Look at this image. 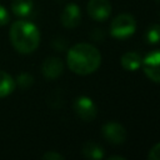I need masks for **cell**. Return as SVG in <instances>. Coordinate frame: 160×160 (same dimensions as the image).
Masks as SVG:
<instances>
[{
  "label": "cell",
  "instance_id": "6da1fadb",
  "mask_svg": "<svg viewBox=\"0 0 160 160\" xmlns=\"http://www.w3.org/2000/svg\"><path fill=\"white\" fill-rule=\"evenodd\" d=\"M66 64L74 74L89 75L95 72L101 65V54L95 46L80 42L69 49Z\"/></svg>",
  "mask_w": 160,
  "mask_h": 160
},
{
  "label": "cell",
  "instance_id": "7a4b0ae2",
  "mask_svg": "<svg viewBox=\"0 0 160 160\" xmlns=\"http://www.w3.org/2000/svg\"><path fill=\"white\" fill-rule=\"evenodd\" d=\"M9 38L12 48L20 54H31L40 44V31L38 26L28 20H16L12 22Z\"/></svg>",
  "mask_w": 160,
  "mask_h": 160
},
{
  "label": "cell",
  "instance_id": "3957f363",
  "mask_svg": "<svg viewBox=\"0 0 160 160\" xmlns=\"http://www.w3.org/2000/svg\"><path fill=\"white\" fill-rule=\"evenodd\" d=\"M136 30V20L130 14L118 15L110 24V35L115 39L124 40L134 35Z\"/></svg>",
  "mask_w": 160,
  "mask_h": 160
},
{
  "label": "cell",
  "instance_id": "277c9868",
  "mask_svg": "<svg viewBox=\"0 0 160 160\" xmlns=\"http://www.w3.org/2000/svg\"><path fill=\"white\" fill-rule=\"evenodd\" d=\"M72 109L79 119L85 122H91L98 115V106L91 98L81 95L78 96L72 102Z\"/></svg>",
  "mask_w": 160,
  "mask_h": 160
},
{
  "label": "cell",
  "instance_id": "5b68a950",
  "mask_svg": "<svg viewBox=\"0 0 160 160\" xmlns=\"http://www.w3.org/2000/svg\"><path fill=\"white\" fill-rule=\"evenodd\" d=\"M145 75L154 82L160 84V49L150 51L141 61Z\"/></svg>",
  "mask_w": 160,
  "mask_h": 160
},
{
  "label": "cell",
  "instance_id": "8992f818",
  "mask_svg": "<svg viewBox=\"0 0 160 160\" xmlns=\"http://www.w3.org/2000/svg\"><path fill=\"white\" fill-rule=\"evenodd\" d=\"M101 134L104 139L112 144V145H120L126 140V130L125 128L115 121H109L102 125L101 128Z\"/></svg>",
  "mask_w": 160,
  "mask_h": 160
},
{
  "label": "cell",
  "instance_id": "52a82bcc",
  "mask_svg": "<svg viewBox=\"0 0 160 160\" xmlns=\"http://www.w3.org/2000/svg\"><path fill=\"white\" fill-rule=\"evenodd\" d=\"M89 16L95 21H105L111 15V4L109 0H89L86 5Z\"/></svg>",
  "mask_w": 160,
  "mask_h": 160
},
{
  "label": "cell",
  "instance_id": "ba28073f",
  "mask_svg": "<svg viewBox=\"0 0 160 160\" xmlns=\"http://www.w3.org/2000/svg\"><path fill=\"white\" fill-rule=\"evenodd\" d=\"M60 22L66 29H74L81 22V10L78 4L70 2L68 4L60 15Z\"/></svg>",
  "mask_w": 160,
  "mask_h": 160
},
{
  "label": "cell",
  "instance_id": "9c48e42d",
  "mask_svg": "<svg viewBox=\"0 0 160 160\" xmlns=\"http://www.w3.org/2000/svg\"><path fill=\"white\" fill-rule=\"evenodd\" d=\"M64 71V62L61 59L50 56L46 58L41 65V72L48 80H55L58 79Z\"/></svg>",
  "mask_w": 160,
  "mask_h": 160
},
{
  "label": "cell",
  "instance_id": "30bf717a",
  "mask_svg": "<svg viewBox=\"0 0 160 160\" xmlns=\"http://www.w3.org/2000/svg\"><path fill=\"white\" fill-rule=\"evenodd\" d=\"M141 61L142 58L136 51H128L120 59V64L126 71H136L141 66Z\"/></svg>",
  "mask_w": 160,
  "mask_h": 160
},
{
  "label": "cell",
  "instance_id": "8fae6325",
  "mask_svg": "<svg viewBox=\"0 0 160 160\" xmlns=\"http://www.w3.org/2000/svg\"><path fill=\"white\" fill-rule=\"evenodd\" d=\"M84 158L90 160H100L104 158V149L101 145H99L95 141H86L81 150Z\"/></svg>",
  "mask_w": 160,
  "mask_h": 160
},
{
  "label": "cell",
  "instance_id": "7c38bea8",
  "mask_svg": "<svg viewBox=\"0 0 160 160\" xmlns=\"http://www.w3.org/2000/svg\"><path fill=\"white\" fill-rule=\"evenodd\" d=\"M34 1L32 0H12L11 10L19 18H26L32 12Z\"/></svg>",
  "mask_w": 160,
  "mask_h": 160
},
{
  "label": "cell",
  "instance_id": "4fadbf2b",
  "mask_svg": "<svg viewBox=\"0 0 160 160\" xmlns=\"http://www.w3.org/2000/svg\"><path fill=\"white\" fill-rule=\"evenodd\" d=\"M15 86L16 82L14 78L10 74L0 70V99L10 95L15 90Z\"/></svg>",
  "mask_w": 160,
  "mask_h": 160
},
{
  "label": "cell",
  "instance_id": "5bb4252c",
  "mask_svg": "<svg viewBox=\"0 0 160 160\" xmlns=\"http://www.w3.org/2000/svg\"><path fill=\"white\" fill-rule=\"evenodd\" d=\"M145 40L150 45H155L160 42V25L159 24H152L146 29Z\"/></svg>",
  "mask_w": 160,
  "mask_h": 160
},
{
  "label": "cell",
  "instance_id": "9a60e30c",
  "mask_svg": "<svg viewBox=\"0 0 160 160\" xmlns=\"http://www.w3.org/2000/svg\"><path fill=\"white\" fill-rule=\"evenodd\" d=\"M15 82H16L21 89H28V88H30V86L32 85L34 78H32L29 72H21V74L18 75Z\"/></svg>",
  "mask_w": 160,
  "mask_h": 160
},
{
  "label": "cell",
  "instance_id": "2e32d148",
  "mask_svg": "<svg viewBox=\"0 0 160 160\" xmlns=\"http://www.w3.org/2000/svg\"><path fill=\"white\" fill-rule=\"evenodd\" d=\"M41 158H42L44 160H64V159H65L64 155H61L60 152L54 151V150H51V151H46Z\"/></svg>",
  "mask_w": 160,
  "mask_h": 160
},
{
  "label": "cell",
  "instance_id": "e0dca14e",
  "mask_svg": "<svg viewBox=\"0 0 160 160\" xmlns=\"http://www.w3.org/2000/svg\"><path fill=\"white\" fill-rule=\"evenodd\" d=\"M9 21H10V14H9V11L2 5H0V26H5Z\"/></svg>",
  "mask_w": 160,
  "mask_h": 160
},
{
  "label": "cell",
  "instance_id": "ac0fdd59",
  "mask_svg": "<svg viewBox=\"0 0 160 160\" xmlns=\"http://www.w3.org/2000/svg\"><path fill=\"white\" fill-rule=\"evenodd\" d=\"M148 158L150 160H160V142H158L156 145H154L149 154H148Z\"/></svg>",
  "mask_w": 160,
  "mask_h": 160
},
{
  "label": "cell",
  "instance_id": "d6986e66",
  "mask_svg": "<svg viewBox=\"0 0 160 160\" xmlns=\"http://www.w3.org/2000/svg\"><path fill=\"white\" fill-rule=\"evenodd\" d=\"M94 31H95L98 35L91 34V38H92L95 41H102V40H104V32H102V30H101V29H94Z\"/></svg>",
  "mask_w": 160,
  "mask_h": 160
},
{
  "label": "cell",
  "instance_id": "ffe728a7",
  "mask_svg": "<svg viewBox=\"0 0 160 160\" xmlns=\"http://www.w3.org/2000/svg\"><path fill=\"white\" fill-rule=\"evenodd\" d=\"M109 160H126L125 156H121V155H110L108 158Z\"/></svg>",
  "mask_w": 160,
  "mask_h": 160
},
{
  "label": "cell",
  "instance_id": "44dd1931",
  "mask_svg": "<svg viewBox=\"0 0 160 160\" xmlns=\"http://www.w3.org/2000/svg\"><path fill=\"white\" fill-rule=\"evenodd\" d=\"M159 1H160V0H159Z\"/></svg>",
  "mask_w": 160,
  "mask_h": 160
}]
</instances>
